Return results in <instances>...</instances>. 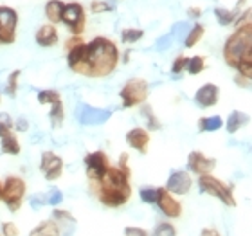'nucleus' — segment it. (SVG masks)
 <instances>
[{"label": "nucleus", "mask_w": 252, "mask_h": 236, "mask_svg": "<svg viewBox=\"0 0 252 236\" xmlns=\"http://www.w3.org/2000/svg\"><path fill=\"white\" fill-rule=\"evenodd\" d=\"M90 11L92 13H110V11H114V7L110 4H106V2H92Z\"/></svg>", "instance_id": "obj_35"}, {"label": "nucleus", "mask_w": 252, "mask_h": 236, "mask_svg": "<svg viewBox=\"0 0 252 236\" xmlns=\"http://www.w3.org/2000/svg\"><path fill=\"white\" fill-rule=\"evenodd\" d=\"M123 101V108H133L142 105L148 100V81L141 78H133L125 85L119 92Z\"/></svg>", "instance_id": "obj_6"}, {"label": "nucleus", "mask_w": 252, "mask_h": 236, "mask_svg": "<svg viewBox=\"0 0 252 236\" xmlns=\"http://www.w3.org/2000/svg\"><path fill=\"white\" fill-rule=\"evenodd\" d=\"M0 101H2V94H0Z\"/></svg>", "instance_id": "obj_41"}, {"label": "nucleus", "mask_w": 252, "mask_h": 236, "mask_svg": "<svg viewBox=\"0 0 252 236\" xmlns=\"http://www.w3.org/2000/svg\"><path fill=\"white\" fill-rule=\"evenodd\" d=\"M249 123V116L247 114H243V112H240V110H234V112H231V116L227 117V123H225V126H227V132L229 134H236L242 126H245Z\"/></svg>", "instance_id": "obj_18"}, {"label": "nucleus", "mask_w": 252, "mask_h": 236, "mask_svg": "<svg viewBox=\"0 0 252 236\" xmlns=\"http://www.w3.org/2000/svg\"><path fill=\"white\" fill-rule=\"evenodd\" d=\"M204 33H205V29H204V26L202 24H194L193 26V29L189 31V34L186 36V40H184V45L188 49H191V47H194L196 43L202 40V36H204Z\"/></svg>", "instance_id": "obj_22"}, {"label": "nucleus", "mask_w": 252, "mask_h": 236, "mask_svg": "<svg viewBox=\"0 0 252 236\" xmlns=\"http://www.w3.org/2000/svg\"><path fill=\"white\" fill-rule=\"evenodd\" d=\"M65 26H68L70 33H72L74 36H79L85 29V11L83 7L76 2L72 4H65L62 9V20Z\"/></svg>", "instance_id": "obj_9"}, {"label": "nucleus", "mask_w": 252, "mask_h": 236, "mask_svg": "<svg viewBox=\"0 0 252 236\" xmlns=\"http://www.w3.org/2000/svg\"><path fill=\"white\" fill-rule=\"evenodd\" d=\"M0 200H2V182H0Z\"/></svg>", "instance_id": "obj_40"}, {"label": "nucleus", "mask_w": 252, "mask_h": 236, "mask_svg": "<svg viewBox=\"0 0 252 236\" xmlns=\"http://www.w3.org/2000/svg\"><path fill=\"white\" fill-rule=\"evenodd\" d=\"M26 191H27V184L24 178L16 177V175H9L4 180V184H2V202H4L5 207L11 213H16L22 207Z\"/></svg>", "instance_id": "obj_5"}, {"label": "nucleus", "mask_w": 252, "mask_h": 236, "mask_svg": "<svg viewBox=\"0 0 252 236\" xmlns=\"http://www.w3.org/2000/svg\"><path fill=\"white\" fill-rule=\"evenodd\" d=\"M200 236H220V233H218V229H215V227H204V229L200 231Z\"/></svg>", "instance_id": "obj_36"}, {"label": "nucleus", "mask_w": 252, "mask_h": 236, "mask_svg": "<svg viewBox=\"0 0 252 236\" xmlns=\"http://www.w3.org/2000/svg\"><path fill=\"white\" fill-rule=\"evenodd\" d=\"M2 236H20V229L15 222H4L2 224Z\"/></svg>", "instance_id": "obj_32"}, {"label": "nucleus", "mask_w": 252, "mask_h": 236, "mask_svg": "<svg viewBox=\"0 0 252 236\" xmlns=\"http://www.w3.org/2000/svg\"><path fill=\"white\" fill-rule=\"evenodd\" d=\"M53 220L56 224L60 222H70V224H76V218H74L72 213H68L65 209H53Z\"/></svg>", "instance_id": "obj_29"}, {"label": "nucleus", "mask_w": 252, "mask_h": 236, "mask_svg": "<svg viewBox=\"0 0 252 236\" xmlns=\"http://www.w3.org/2000/svg\"><path fill=\"white\" fill-rule=\"evenodd\" d=\"M220 100V89L213 83H205L202 85L198 90H196V96H194V101L200 108H209V106H215Z\"/></svg>", "instance_id": "obj_14"}, {"label": "nucleus", "mask_w": 252, "mask_h": 236, "mask_svg": "<svg viewBox=\"0 0 252 236\" xmlns=\"http://www.w3.org/2000/svg\"><path fill=\"white\" fill-rule=\"evenodd\" d=\"M18 13L13 7L0 5V45H11L16 40Z\"/></svg>", "instance_id": "obj_7"}, {"label": "nucleus", "mask_w": 252, "mask_h": 236, "mask_svg": "<svg viewBox=\"0 0 252 236\" xmlns=\"http://www.w3.org/2000/svg\"><path fill=\"white\" fill-rule=\"evenodd\" d=\"M40 171L49 182L58 180L63 173V159L54 152H43L40 159Z\"/></svg>", "instance_id": "obj_11"}, {"label": "nucleus", "mask_w": 252, "mask_h": 236, "mask_svg": "<svg viewBox=\"0 0 252 236\" xmlns=\"http://www.w3.org/2000/svg\"><path fill=\"white\" fill-rule=\"evenodd\" d=\"M49 119H51V126L53 128H60L65 119V108H63V101H56L51 105V112H49Z\"/></svg>", "instance_id": "obj_19"}, {"label": "nucleus", "mask_w": 252, "mask_h": 236, "mask_svg": "<svg viewBox=\"0 0 252 236\" xmlns=\"http://www.w3.org/2000/svg\"><path fill=\"white\" fill-rule=\"evenodd\" d=\"M188 15L191 16V18H198V16L202 15V11H200V9H189Z\"/></svg>", "instance_id": "obj_39"}, {"label": "nucleus", "mask_w": 252, "mask_h": 236, "mask_svg": "<svg viewBox=\"0 0 252 236\" xmlns=\"http://www.w3.org/2000/svg\"><path fill=\"white\" fill-rule=\"evenodd\" d=\"M36 43L40 47H53L58 43V31L53 24H47V26H42L36 31Z\"/></svg>", "instance_id": "obj_16"}, {"label": "nucleus", "mask_w": 252, "mask_h": 236, "mask_svg": "<svg viewBox=\"0 0 252 236\" xmlns=\"http://www.w3.org/2000/svg\"><path fill=\"white\" fill-rule=\"evenodd\" d=\"M0 236H2V235H0Z\"/></svg>", "instance_id": "obj_42"}, {"label": "nucleus", "mask_w": 252, "mask_h": 236, "mask_svg": "<svg viewBox=\"0 0 252 236\" xmlns=\"http://www.w3.org/2000/svg\"><path fill=\"white\" fill-rule=\"evenodd\" d=\"M142 116L148 119V126H150L152 130H158V128L162 126L160 123H158L157 117L153 116V112H152V108H150V106H144V108H142Z\"/></svg>", "instance_id": "obj_31"}, {"label": "nucleus", "mask_w": 252, "mask_h": 236, "mask_svg": "<svg viewBox=\"0 0 252 236\" xmlns=\"http://www.w3.org/2000/svg\"><path fill=\"white\" fill-rule=\"evenodd\" d=\"M142 36H144V31H142V29H125V31L121 33V40L125 43H135V42H139Z\"/></svg>", "instance_id": "obj_27"}, {"label": "nucleus", "mask_w": 252, "mask_h": 236, "mask_svg": "<svg viewBox=\"0 0 252 236\" xmlns=\"http://www.w3.org/2000/svg\"><path fill=\"white\" fill-rule=\"evenodd\" d=\"M236 83H238V85H242V87H249V83H251V79L243 78V76H240V74H238V78H236Z\"/></svg>", "instance_id": "obj_38"}, {"label": "nucleus", "mask_w": 252, "mask_h": 236, "mask_svg": "<svg viewBox=\"0 0 252 236\" xmlns=\"http://www.w3.org/2000/svg\"><path fill=\"white\" fill-rule=\"evenodd\" d=\"M216 168V159L213 157H207L204 155L202 152H191L188 157V169L189 173H194V175H209L213 169Z\"/></svg>", "instance_id": "obj_12"}, {"label": "nucleus", "mask_w": 252, "mask_h": 236, "mask_svg": "<svg viewBox=\"0 0 252 236\" xmlns=\"http://www.w3.org/2000/svg\"><path fill=\"white\" fill-rule=\"evenodd\" d=\"M191 188H193V178L189 171H173L166 182V189L171 195H186Z\"/></svg>", "instance_id": "obj_13"}, {"label": "nucleus", "mask_w": 252, "mask_h": 236, "mask_svg": "<svg viewBox=\"0 0 252 236\" xmlns=\"http://www.w3.org/2000/svg\"><path fill=\"white\" fill-rule=\"evenodd\" d=\"M223 58L243 78H252V24H243L232 33L223 47Z\"/></svg>", "instance_id": "obj_3"}, {"label": "nucleus", "mask_w": 252, "mask_h": 236, "mask_svg": "<svg viewBox=\"0 0 252 236\" xmlns=\"http://www.w3.org/2000/svg\"><path fill=\"white\" fill-rule=\"evenodd\" d=\"M223 126V119L220 116H211V117H202L198 121V130L200 132H216Z\"/></svg>", "instance_id": "obj_21"}, {"label": "nucleus", "mask_w": 252, "mask_h": 236, "mask_svg": "<svg viewBox=\"0 0 252 236\" xmlns=\"http://www.w3.org/2000/svg\"><path fill=\"white\" fill-rule=\"evenodd\" d=\"M215 16H216V20H218L220 26H229V24L234 22L236 13H234V11H227V9H223V7H216Z\"/></svg>", "instance_id": "obj_25"}, {"label": "nucleus", "mask_w": 252, "mask_h": 236, "mask_svg": "<svg viewBox=\"0 0 252 236\" xmlns=\"http://www.w3.org/2000/svg\"><path fill=\"white\" fill-rule=\"evenodd\" d=\"M131 173H126L117 166H110L106 173L97 180L95 197L108 209H117L130 202L131 199Z\"/></svg>", "instance_id": "obj_2"}, {"label": "nucleus", "mask_w": 252, "mask_h": 236, "mask_svg": "<svg viewBox=\"0 0 252 236\" xmlns=\"http://www.w3.org/2000/svg\"><path fill=\"white\" fill-rule=\"evenodd\" d=\"M60 92L58 90H53V89H45V90H40L38 92V103L40 105H53L56 101H60Z\"/></svg>", "instance_id": "obj_24"}, {"label": "nucleus", "mask_w": 252, "mask_h": 236, "mask_svg": "<svg viewBox=\"0 0 252 236\" xmlns=\"http://www.w3.org/2000/svg\"><path fill=\"white\" fill-rule=\"evenodd\" d=\"M117 63H119V51L112 40L97 36L87 43L83 76H87V78H106L116 70Z\"/></svg>", "instance_id": "obj_1"}, {"label": "nucleus", "mask_w": 252, "mask_h": 236, "mask_svg": "<svg viewBox=\"0 0 252 236\" xmlns=\"http://www.w3.org/2000/svg\"><path fill=\"white\" fill-rule=\"evenodd\" d=\"M126 142H128V146L133 148V150H137V152L148 153L150 134H148L146 128H141V126H137V128H131V130L126 134Z\"/></svg>", "instance_id": "obj_15"}, {"label": "nucleus", "mask_w": 252, "mask_h": 236, "mask_svg": "<svg viewBox=\"0 0 252 236\" xmlns=\"http://www.w3.org/2000/svg\"><path fill=\"white\" fill-rule=\"evenodd\" d=\"M22 70H13V72L9 74V78H7V87H5V92H7V96H11V98H15L16 96V90H18V78H20Z\"/></svg>", "instance_id": "obj_28"}, {"label": "nucleus", "mask_w": 252, "mask_h": 236, "mask_svg": "<svg viewBox=\"0 0 252 236\" xmlns=\"http://www.w3.org/2000/svg\"><path fill=\"white\" fill-rule=\"evenodd\" d=\"M27 236H62V233H60L58 224L51 218V220H43L40 226L31 229V233Z\"/></svg>", "instance_id": "obj_17"}, {"label": "nucleus", "mask_w": 252, "mask_h": 236, "mask_svg": "<svg viewBox=\"0 0 252 236\" xmlns=\"http://www.w3.org/2000/svg\"><path fill=\"white\" fill-rule=\"evenodd\" d=\"M123 236H150V233H148L146 229H142V227L128 226V227H125Z\"/></svg>", "instance_id": "obj_34"}, {"label": "nucleus", "mask_w": 252, "mask_h": 236, "mask_svg": "<svg viewBox=\"0 0 252 236\" xmlns=\"http://www.w3.org/2000/svg\"><path fill=\"white\" fill-rule=\"evenodd\" d=\"M16 128L20 132H26L27 128H29V123H27V119H24V117H20V119L16 121Z\"/></svg>", "instance_id": "obj_37"}, {"label": "nucleus", "mask_w": 252, "mask_h": 236, "mask_svg": "<svg viewBox=\"0 0 252 236\" xmlns=\"http://www.w3.org/2000/svg\"><path fill=\"white\" fill-rule=\"evenodd\" d=\"M108 168H110V161H108V155L105 152L97 150V152L85 155V173H87V178L92 182H97L106 173Z\"/></svg>", "instance_id": "obj_8"}, {"label": "nucleus", "mask_w": 252, "mask_h": 236, "mask_svg": "<svg viewBox=\"0 0 252 236\" xmlns=\"http://www.w3.org/2000/svg\"><path fill=\"white\" fill-rule=\"evenodd\" d=\"M63 2L60 0H49L47 5H45V16L49 18V22L53 24H58L62 20V9H63Z\"/></svg>", "instance_id": "obj_20"}, {"label": "nucleus", "mask_w": 252, "mask_h": 236, "mask_svg": "<svg viewBox=\"0 0 252 236\" xmlns=\"http://www.w3.org/2000/svg\"><path fill=\"white\" fill-rule=\"evenodd\" d=\"M160 213L164 216H168L169 220L180 218L182 216V204L175 199V195H171L166 188H157V200H155Z\"/></svg>", "instance_id": "obj_10"}, {"label": "nucleus", "mask_w": 252, "mask_h": 236, "mask_svg": "<svg viewBox=\"0 0 252 236\" xmlns=\"http://www.w3.org/2000/svg\"><path fill=\"white\" fill-rule=\"evenodd\" d=\"M191 76H198L205 70V58L204 56H193V58L188 60V67H186Z\"/></svg>", "instance_id": "obj_23"}, {"label": "nucleus", "mask_w": 252, "mask_h": 236, "mask_svg": "<svg viewBox=\"0 0 252 236\" xmlns=\"http://www.w3.org/2000/svg\"><path fill=\"white\" fill-rule=\"evenodd\" d=\"M152 236H177V227L169 222H160L152 231Z\"/></svg>", "instance_id": "obj_26"}, {"label": "nucleus", "mask_w": 252, "mask_h": 236, "mask_svg": "<svg viewBox=\"0 0 252 236\" xmlns=\"http://www.w3.org/2000/svg\"><path fill=\"white\" fill-rule=\"evenodd\" d=\"M198 189H200V193L209 195V197L218 199L221 204H225L227 207H236L238 205L236 197H234V191H232L231 186L223 182L221 178L215 177L213 173L200 175L198 177Z\"/></svg>", "instance_id": "obj_4"}, {"label": "nucleus", "mask_w": 252, "mask_h": 236, "mask_svg": "<svg viewBox=\"0 0 252 236\" xmlns=\"http://www.w3.org/2000/svg\"><path fill=\"white\" fill-rule=\"evenodd\" d=\"M139 195H141V200L144 204L155 205V200H157V188H142Z\"/></svg>", "instance_id": "obj_30"}, {"label": "nucleus", "mask_w": 252, "mask_h": 236, "mask_svg": "<svg viewBox=\"0 0 252 236\" xmlns=\"http://www.w3.org/2000/svg\"><path fill=\"white\" fill-rule=\"evenodd\" d=\"M188 60L186 56H179V58L175 60L173 65H171V74H180V72H184L186 67H188Z\"/></svg>", "instance_id": "obj_33"}]
</instances>
